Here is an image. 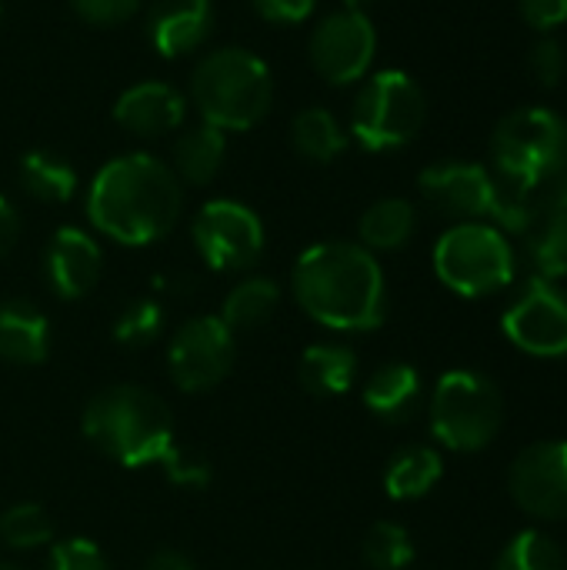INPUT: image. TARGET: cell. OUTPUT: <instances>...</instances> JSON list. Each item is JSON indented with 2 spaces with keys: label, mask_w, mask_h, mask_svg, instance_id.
<instances>
[{
  "label": "cell",
  "mask_w": 567,
  "mask_h": 570,
  "mask_svg": "<svg viewBox=\"0 0 567 570\" xmlns=\"http://www.w3.org/2000/svg\"><path fill=\"white\" fill-rule=\"evenodd\" d=\"M180 180L154 154H124L104 164L87 190L90 224L127 247H144L167 237L180 217Z\"/></svg>",
  "instance_id": "obj_1"
},
{
  "label": "cell",
  "mask_w": 567,
  "mask_h": 570,
  "mask_svg": "<svg viewBox=\"0 0 567 570\" xmlns=\"http://www.w3.org/2000/svg\"><path fill=\"white\" fill-rule=\"evenodd\" d=\"M291 287L304 314L331 331H374L388 311L381 264L351 240L307 247L294 264Z\"/></svg>",
  "instance_id": "obj_2"
},
{
  "label": "cell",
  "mask_w": 567,
  "mask_h": 570,
  "mask_svg": "<svg viewBox=\"0 0 567 570\" xmlns=\"http://www.w3.org/2000/svg\"><path fill=\"white\" fill-rule=\"evenodd\" d=\"M84 438L124 468L164 464L177 448L167 401L140 384L97 391L84 407Z\"/></svg>",
  "instance_id": "obj_3"
},
{
  "label": "cell",
  "mask_w": 567,
  "mask_h": 570,
  "mask_svg": "<svg viewBox=\"0 0 567 570\" xmlns=\"http://www.w3.org/2000/svg\"><path fill=\"white\" fill-rule=\"evenodd\" d=\"M190 100L204 124L217 130H251L271 110L274 80L257 53L221 47L197 60L190 73Z\"/></svg>",
  "instance_id": "obj_4"
},
{
  "label": "cell",
  "mask_w": 567,
  "mask_h": 570,
  "mask_svg": "<svg viewBox=\"0 0 567 570\" xmlns=\"http://www.w3.org/2000/svg\"><path fill=\"white\" fill-rule=\"evenodd\" d=\"M498 180L538 190L567 160V124L548 107L511 110L491 137Z\"/></svg>",
  "instance_id": "obj_5"
},
{
  "label": "cell",
  "mask_w": 567,
  "mask_h": 570,
  "mask_svg": "<svg viewBox=\"0 0 567 570\" xmlns=\"http://www.w3.org/2000/svg\"><path fill=\"white\" fill-rule=\"evenodd\" d=\"M505 424V401L495 381L478 371H448L431 397V431L451 451L488 448Z\"/></svg>",
  "instance_id": "obj_6"
},
{
  "label": "cell",
  "mask_w": 567,
  "mask_h": 570,
  "mask_svg": "<svg viewBox=\"0 0 567 570\" xmlns=\"http://www.w3.org/2000/svg\"><path fill=\"white\" fill-rule=\"evenodd\" d=\"M434 271L461 297H488L511 284L515 250L498 227L468 220L444 230L434 247Z\"/></svg>",
  "instance_id": "obj_7"
},
{
  "label": "cell",
  "mask_w": 567,
  "mask_h": 570,
  "mask_svg": "<svg viewBox=\"0 0 567 570\" xmlns=\"http://www.w3.org/2000/svg\"><path fill=\"white\" fill-rule=\"evenodd\" d=\"M424 117V90L404 70H381L354 100L351 134L364 150H394L421 134Z\"/></svg>",
  "instance_id": "obj_8"
},
{
  "label": "cell",
  "mask_w": 567,
  "mask_h": 570,
  "mask_svg": "<svg viewBox=\"0 0 567 570\" xmlns=\"http://www.w3.org/2000/svg\"><path fill=\"white\" fill-rule=\"evenodd\" d=\"M194 247L204 257V264L211 271H247L251 264H257L261 250H264V224L261 217L237 200H207L197 217H194Z\"/></svg>",
  "instance_id": "obj_9"
},
{
  "label": "cell",
  "mask_w": 567,
  "mask_h": 570,
  "mask_svg": "<svg viewBox=\"0 0 567 570\" xmlns=\"http://www.w3.org/2000/svg\"><path fill=\"white\" fill-rule=\"evenodd\" d=\"M234 357H237L234 331L221 317L204 314L180 324V331L170 337L167 371L180 391L204 394L231 374Z\"/></svg>",
  "instance_id": "obj_10"
},
{
  "label": "cell",
  "mask_w": 567,
  "mask_h": 570,
  "mask_svg": "<svg viewBox=\"0 0 567 570\" xmlns=\"http://www.w3.org/2000/svg\"><path fill=\"white\" fill-rule=\"evenodd\" d=\"M505 334L535 357H567V294L545 277H531L505 311Z\"/></svg>",
  "instance_id": "obj_11"
},
{
  "label": "cell",
  "mask_w": 567,
  "mask_h": 570,
  "mask_svg": "<svg viewBox=\"0 0 567 570\" xmlns=\"http://www.w3.org/2000/svg\"><path fill=\"white\" fill-rule=\"evenodd\" d=\"M378 33L368 13L338 10L324 17L311 33V63L328 83H354L371 70Z\"/></svg>",
  "instance_id": "obj_12"
},
{
  "label": "cell",
  "mask_w": 567,
  "mask_h": 570,
  "mask_svg": "<svg viewBox=\"0 0 567 570\" xmlns=\"http://www.w3.org/2000/svg\"><path fill=\"white\" fill-rule=\"evenodd\" d=\"M511 498L521 511L561 521L567 518V441H538L511 464Z\"/></svg>",
  "instance_id": "obj_13"
},
{
  "label": "cell",
  "mask_w": 567,
  "mask_h": 570,
  "mask_svg": "<svg viewBox=\"0 0 567 570\" xmlns=\"http://www.w3.org/2000/svg\"><path fill=\"white\" fill-rule=\"evenodd\" d=\"M418 187H421V197L438 214L458 224L491 217L495 194H498L495 174H488L481 164H461V160H444V164L428 167L418 177Z\"/></svg>",
  "instance_id": "obj_14"
},
{
  "label": "cell",
  "mask_w": 567,
  "mask_h": 570,
  "mask_svg": "<svg viewBox=\"0 0 567 570\" xmlns=\"http://www.w3.org/2000/svg\"><path fill=\"white\" fill-rule=\"evenodd\" d=\"M100 267H104V254L87 230L60 227L50 237L47 254H43V274L57 297L77 301V297L90 294L100 277Z\"/></svg>",
  "instance_id": "obj_15"
},
{
  "label": "cell",
  "mask_w": 567,
  "mask_h": 570,
  "mask_svg": "<svg viewBox=\"0 0 567 570\" xmlns=\"http://www.w3.org/2000/svg\"><path fill=\"white\" fill-rule=\"evenodd\" d=\"M184 114H187L184 94H177L170 83L160 80L134 83L114 104V120L120 124V130L140 140H154L177 130L184 124Z\"/></svg>",
  "instance_id": "obj_16"
},
{
  "label": "cell",
  "mask_w": 567,
  "mask_h": 570,
  "mask_svg": "<svg viewBox=\"0 0 567 570\" xmlns=\"http://www.w3.org/2000/svg\"><path fill=\"white\" fill-rule=\"evenodd\" d=\"M214 30L211 0H154L147 13V37L160 57H187L204 47Z\"/></svg>",
  "instance_id": "obj_17"
},
{
  "label": "cell",
  "mask_w": 567,
  "mask_h": 570,
  "mask_svg": "<svg viewBox=\"0 0 567 570\" xmlns=\"http://www.w3.org/2000/svg\"><path fill=\"white\" fill-rule=\"evenodd\" d=\"M50 351V324L47 314L20 297L0 301V357L7 364L33 367Z\"/></svg>",
  "instance_id": "obj_18"
},
{
  "label": "cell",
  "mask_w": 567,
  "mask_h": 570,
  "mask_svg": "<svg viewBox=\"0 0 567 570\" xmlns=\"http://www.w3.org/2000/svg\"><path fill=\"white\" fill-rule=\"evenodd\" d=\"M421 401H424L421 374L404 361L378 367L364 387L368 411L384 424H408L421 411Z\"/></svg>",
  "instance_id": "obj_19"
},
{
  "label": "cell",
  "mask_w": 567,
  "mask_h": 570,
  "mask_svg": "<svg viewBox=\"0 0 567 570\" xmlns=\"http://www.w3.org/2000/svg\"><path fill=\"white\" fill-rule=\"evenodd\" d=\"M224 154H227L224 130H217L211 124H197L174 140V167L170 170L177 174L180 184L204 187L224 167Z\"/></svg>",
  "instance_id": "obj_20"
},
{
  "label": "cell",
  "mask_w": 567,
  "mask_h": 570,
  "mask_svg": "<svg viewBox=\"0 0 567 570\" xmlns=\"http://www.w3.org/2000/svg\"><path fill=\"white\" fill-rule=\"evenodd\" d=\"M301 384L314 397H341L358 377V357L344 344H311L297 364Z\"/></svg>",
  "instance_id": "obj_21"
},
{
  "label": "cell",
  "mask_w": 567,
  "mask_h": 570,
  "mask_svg": "<svg viewBox=\"0 0 567 570\" xmlns=\"http://www.w3.org/2000/svg\"><path fill=\"white\" fill-rule=\"evenodd\" d=\"M414 227H418L414 204L404 197H384L361 214L358 234H361V247L368 250H398L411 240Z\"/></svg>",
  "instance_id": "obj_22"
},
{
  "label": "cell",
  "mask_w": 567,
  "mask_h": 570,
  "mask_svg": "<svg viewBox=\"0 0 567 570\" xmlns=\"http://www.w3.org/2000/svg\"><path fill=\"white\" fill-rule=\"evenodd\" d=\"M20 184L40 204H67L77 194V170L53 150H27L20 157Z\"/></svg>",
  "instance_id": "obj_23"
},
{
  "label": "cell",
  "mask_w": 567,
  "mask_h": 570,
  "mask_svg": "<svg viewBox=\"0 0 567 570\" xmlns=\"http://www.w3.org/2000/svg\"><path fill=\"white\" fill-rule=\"evenodd\" d=\"M441 471H444L441 454L434 448L414 444L391 458L384 471V488L394 501H418L441 481Z\"/></svg>",
  "instance_id": "obj_24"
},
{
  "label": "cell",
  "mask_w": 567,
  "mask_h": 570,
  "mask_svg": "<svg viewBox=\"0 0 567 570\" xmlns=\"http://www.w3.org/2000/svg\"><path fill=\"white\" fill-rule=\"evenodd\" d=\"M277 304H281V287L271 277H244L224 297L221 321L234 334L237 331H254V327H261L264 321L274 317Z\"/></svg>",
  "instance_id": "obj_25"
},
{
  "label": "cell",
  "mask_w": 567,
  "mask_h": 570,
  "mask_svg": "<svg viewBox=\"0 0 567 570\" xmlns=\"http://www.w3.org/2000/svg\"><path fill=\"white\" fill-rule=\"evenodd\" d=\"M525 250L535 277L558 281L567 274V210H541L525 234Z\"/></svg>",
  "instance_id": "obj_26"
},
{
  "label": "cell",
  "mask_w": 567,
  "mask_h": 570,
  "mask_svg": "<svg viewBox=\"0 0 567 570\" xmlns=\"http://www.w3.org/2000/svg\"><path fill=\"white\" fill-rule=\"evenodd\" d=\"M291 140L297 147L301 157L314 160V164H331L344 147H348V134L338 124V117L324 107H307L294 117L291 124Z\"/></svg>",
  "instance_id": "obj_27"
},
{
  "label": "cell",
  "mask_w": 567,
  "mask_h": 570,
  "mask_svg": "<svg viewBox=\"0 0 567 570\" xmlns=\"http://www.w3.org/2000/svg\"><path fill=\"white\" fill-rule=\"evenodd\" d=\"M53 538V521L40 504H13L0 514V541L7 548L27 551V548H40Z\"/></svg>",
  "instance_id": "obj_28"
},
{
  "label": "cell",
  "mask_w": 567,
  "mask_h": 570,
  "mask_svg": "<svg viewBox=\"0 0 567 570\" xmlns=\"http://www.w3.org/2000/svg\"><path fill=\"white\" fill-rule=\"evenodd\" d=\"M495 570H567V564L561 548L548 534L525 531L501 551Z\"/></svg>",
  "instance_id": "obj_29"
},
{
  "label": "cell",
  "mask_w": 567,
  "mask_h": 570,
  "mask_svg": "<svg viewBox=\"0 0 567 570\" xmlns=\"http://www.w3.org/2000/svg\"><path fill=\"white\" fill-rule=\"evenodd\" d=\"M364 561L374 570H404L414 561L411 534L394 521H378L364 538Z\"/></svg>",
  "instance_id": "obj_30"
},
{
  "label": "cell",
  "mask_w": 567,
  "mask_h": 570,
  "mask_svg": "<svg viewBox=\"0 0 567 570\" xmlns=\"http://www.w3.org/2000/svg\"><path fill=\"white\" fill-rule=\"evenodd\" d=\"M160 327H164V311L157 301L144 297V301H130L117 321H114V337L117 344L124 347H147L160 337Z\"/></svg>",
  "instance_id": "obj_31"
},
{
  "label": "cell",
  "mask_w": 567,
  "mask_h": 570,
  "mask_svg": "<svg viewBox=\"0 0 567 570\" xmlns=\"http://www.w3.org/2000/svg\"><path fill=\"white\" fill-rule=\"evenodd\" d=\"M47 570H110L104 551L87 538H67L53 544Z\"/></svg>",
  "instance_id": "obj_32"
},
{
  "label": "cell",
  "mask_w": 567,
  "mask_h": 570,
  "mask_svg": "<svg viewBox=\"0 0 567 570\" xmlns=\"http://www.w3.org/2000/svg\"><path fill=\"white\" fill-rule=\"evenodd\" d=\"M70 7L94 27H120L137 13L140 0H70Z\"/></svg>",
  "instance_id": "obj_33"
},
{
  "label": "cell",
  "mask_w": 567,
  "mask_h": 570,
  "mask_svg": "<svg viewBox=\"0 0 567 570\" xmlns=\"http://www.w3.org/2000/svg\"><path fill=\"white\" fill-rule=\"evenodd\" d=\"M528 63H531V73H535V80H538L541 87H558L567 70L565 47H561L558 40L545 37V40H538V43H535V50H531Z\"/></svg>",
  "instance_id": "obj_34"
},
{
  "label": "cell",
  "mask_w": 567,
  "mask_h": 570,
  "mask_svg": "<svg viewBox=\"0 0 567 570\" xmlns=\"http://www.w3.org/2000/svg\"><path fill=\"white\" fill-rule=\"evenodd\" d=\"M254 10L264 17V20H274V23H301L304 17H311L314 3L317 0H251Z\"/></svg>",
  "instance_id": "obj_35"
},
{
  "label": "cell",
  "mask_w": 567,
  "mask_h": 570,
  "mask_svg": "<svg viewBox=\"0 0 567 570\" xmlns=\"http://www.w3.org/2000/svg\"><path fill=\"white\" fill-rule=\"evenodd\" d=\"M521 13L535 30H555L567 20V0H521Z\"/></svg>",
  "instance_id": "obj_36"
},
{
  "label": "cell",
  "mask_w": 567,
  "mask_h": 570,
  "mask_svg": "<svg viewBox=\"0 0 567 570\" xmlns=\"http://www.w3.org/2000/svg\"><path fill=\"white\" fill-rule=\"evenodd\" d=\"M541 210H567V160L538 187Z\"/></svg>",
  "instance_id": "obj_37"
},
{
  "label": "cell",
  "mask_w": 567,
  "mask_h": 570,
  "mask_svg": "<svg viewBox=\"0 0 567 570\" xmlns=\"http://www.w3.org/2000/svg\"><path fill=\"white\" fill-rule=\"evenodd\" d=\"M17 237H20V214L7 197H0V257L13 250Z\"/></svg>",
  "instance_id": "obj_38"
},
{
  "label": "cell",
  "mask_w": 567,
  "mask_h": 570,
  "mask_svg": "<svg viewBox=\"0 0 567 570\" xmlns=\"http://www.w3.org/2000/svg\"><path fill=\"white\" fill-rule=\"evenodd\" d=\"M144 570H194V561L174 548H160L144 561Z\"/></svg>",
  "instance_id": "obj_39"
},
{
  "label": "cell",
  "mask_w": 567,
  "mask_h": 570,
  "mask_svg": "<svg viewBox=\"0 0 567 570\" xmlns=\"http://www.w3.org/2000/svg\"><path fill=\"white\" fill-rule=\"evenodd\" d=\"M374 0H344V10H358V13H368V7H371Z\"/></svg>",
  "instance_id": "obj_40"
},
{
  "label": "cell",
  "mask_w": 567,
  "mask_h": 570,
  "mask_svg": "<svg viewBox=\"0 0 567 570\" xmlns=\"http://www.w3.org/2000/svg\"><path fill=\"white\" fill-rule=\"evenodd\" d=\"M0 570H23V568H17V564H3V561H0Z\"/></svg>",
  "instance_id": "obj_41"
},
{
  "label": "cell",
  "mask_w": 567,
  "mask_h": 570,
  "mask_svg": "<svg viewBox=\"0 0 567 570\" xmlns=\"http://www.w3.org/2000/svg\"><path fill=\"white\" fill-rule=\"evenodd\" d=\"M0 17H3V7H0Z\"/></svg>",
  "instance_id": "obj_42"
}]
</instances>
